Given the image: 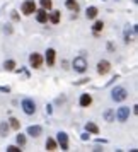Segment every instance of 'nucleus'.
Masks as SVG:
<instances>
[{
    "mask_svg": "<svg viewBox=\"0 0 138 152\" xmlns=\"http://www.w3.org/2000/svg\"><path fill=\"white\" fill-rule=\"evenodd\" d=\"M65 7L68 9V10H72V12H75V14L80 10V5H78L77 0H65Z\"/></svg>",
    "mask_w": 138,
    "mask_h": 152,
    "instance_id": "f3484780",
    "label": "nucleus"
},
{
    "mask_svg": "<svg viewBox=\"0 0 138 152\" xmlns=\"http://www.w3.org/2000/svg\"><path fill=\"white\" fill-rule=\"evenodd\" d=\"M46 151H49V152H53V151H56L58 149V144H56V140L55 138H51V137H48L46 138Z\"/></svg>",
    "mask_w": 138,
    "mask_h": 152,
    "instance_id": "6ab92c4d",
    "label": "nucleus"
},
{
    "mask_svg": "<svg viewBox=\"0 0 138 152\" xmlns=\"http://www.w3.org/2000/svg\"><path fill=\"white\" fill-rule=\"evenodd\" d=\"M60 19H62V12L60 10H51V12H48V21L51 24H58Z\"/></svg>",
    "mask_w": 138,
    "mask_h": 152,
    "instance_id": "2eb2a0df",
    "label": "nucleus"
},
{
    "mask_svg": "<svg viewBox=\"0 0 138 152\" xmlns=\"http://www.w3.org/2000/svg\"><path fill=\"white\" fill-rule=\"evenodd\" d=\"M53 113V106L51 104H46V115H51Z\"/></svg>",
    "mask_w": 138,
    "mask_h": 152,
    "instance_id": "7c9ffc66",
    "label": "nucleus"
},
{
    "mask_svg": "<svg viewBox=\"0 0 138 152\" xmlns=\"http://www.w3.org/2000/svg\"><path fill=\"white\" fill-rule=\"evenodd\" d=\"M9 130H10L9 123H7V121H2V123H0V137H7Z\"/></svg>",
    "mask_w": 138,
    "mask_h": 152,
    "instance_id": "4be33fe9",
    "label": "nucleus"
},
{
    "mask_svg": "<svg viewBox=\"0 0 138 152\" xmlns=\"http://www.w3.org/2000/svg\"><path fill=\"white\" fill-rule=\"evenodd\" d=\"M137 2H138V0H133V4H137Z\"/></svg>",
    "mask_w": 138,
    "mask_h": 152,
    "instance_id": "c9c22d12",
    "label": "nucleus"
},
{
    "mask_svg": "<svg viewBox=\"0 0 138 152\" xmlns=\"http://www.w3.org/2000/svg\"><path fill=\"white\" fill-rule=\"evenodd\" d=\"M12 19H14V21H19V14H17V10H12Z\"/></svg>",
    "mask_w": 138,
    "mask_h": 152,
    "instance_id": "2f4dec72",
    "label": "nucleus"
},
{
    "mask_svg": "<svg viewBox=\"0 0 138 152\" xmlns=\"http://www.w3.org/2000/svg\"><path fill=\"white\" fill-rule=\"evenodd\" d=\"M102 118H104V121L113 123V121H116V113H114V110H113V108H107V110H104Z\"/></svg>",
    "mask_w": 138,
    "mask_h": 152,
    "instance_id": "ddd939ff",
    "label": "nucleus"
},
{
    "mask_svg": "<svg viewBox=\"0 0 138 152\" xmlns=\"http://www.w3.org/2000/svg\"><path fill=\"white\" fill-rule=\"evenodd\" d=\"M107 50H111V51H114V45H113V43H107Z\"/></svg>",
    "mask_w": 138,
    "mask_h": 152,
    "instance_id": "72a5a7b5",
    "label": "nucleus"
},
{
    "mask_svg": "<svg viewBox=\"0 0 138 152\" xmlns=\"http://www.w3.org/2000/svg\"><path fill=\"white\" fill-rule=\"evenodd\" d=\"M102 2H106V0H102Z\"/></svg>",
    "mask_w": 138,
    "mask_h": 152,
    "instance_id": "e433bc0d",
    "label": "nucleus"
},
{
    "mask_svg": "<svg viewBox=\"0 0 138 152\" xmlns=\"http://www.w3.org/2000/svg\"><path fill=\"white\" fill-rule=\"evenodd\" d=\"M12 31H14V29H12V26H10V24H5V26H4V33L12 34Z\"/></svg>",
    "mask_w": 138,
    "mask_h": 152,
    "instance_id": "bb28decb",
    "label": "nucleus"
},
{
    "mask_svg": "<svg viewBox=\"0 0 138 152\" xmlns=\"http://www.w3.org/2000/svg\"><path fill=\"white\" fill-rule=\"evenodd\" d=\"M15 142H17V145H19V147H24V145H26V135L19 133V135L15 137Z\"/></svg>",
    "mask_w": 138,
    "mask_h": 152,
    "instance_id": "393cba45",
    "label": "nucleus"
},
{
    "mask_svg": "<svg viewBox=\"0 0 138 152\" xmlns=\"http://www.w3.org/2000/svg\"><path fill=\"white\" fill-rule=\"evenodd\" d=\"M0 92H5V94H9V92H10V87H9V86H0Z\"/></svg>",
    "mask_w": 138,
    "mask_h": 152,
    "instance_id": "c85d7f7f",
    "label": "nucleus"
},
{
    "mask_svg": "<svg viewBox=\"0 0 138 152\" xmlns=\"http://www.w3.org/2000/svg\"><path fill=\"white\" fill-rule=\"evenodd\" d=\"M55 140H56V144H58V147H60L62 151H68V135H67L65 132H58Z\"/></svg>",
    "mask_w": 138,
    "mask_h": 152,
    "instance_id": "0eeeda50",
    "label": "nucleus"
},
{
    "mask_svg": "<svg viewBox=\"0 0 138 152\" xmlns=\"http://www.w3.org/2000/svg\"><path fill=\"white\" fill-rule=\"evenodd\" d=\"M39 4H41V9H44V10H51V7H53L51 0H39Z\"/></svg>",
    "mask_w": 138,
    "mask_h": 152,
    "instance_id": "b1692460",
    "label": "nucleus"
},
{
    "mask_svg": "<svg viewBox=\"0 0 138 152\" xmlns=\"http://www.w3.org/2000/svg\"><path fill=\"white\" fill-rule=\"evenodd\" d=\"M80 138H82L84 142H87V140L90 138V133L89 132H84V133H80Z\"/></svg>",
    "mask_w": 138,
    "mask_h": 152,
    "instance_id": "cd10ccee",
    "label": "nucleus"
},
{
    "mask_svg": "<svg viewBox=\"0 0 138 152\" xmlns=\"http://www.w3.org/2000/svg\"><path fill=\"white\" fill-rule=\"evenodd\" d=\"M62 65H63V69H68V67H67V65H68V62H67V60H63Z\"/></svg>",
    "mask_w": 138,
    "mask_h": 152,
    "instance_id": "f704fd0d",
    "label": "nucleus"
},
{
    "mask_svg": "<svg viewBox=\"0 0 138 152\" xmlns=\"http://www.w3.org/2000/svg\"><path fill=\"white\" fill-rule=\"evenodd\" d=\"M72 67H73V70H75L77 74H85V70H87V60H85V56H75L72 60Z\"/></svg>",
    "mask_w": 138,
    "mask_h": 152,
    "instance_id": "f257e3e1",
    "label": "nucleus"
},
{
    "mask_svg": "<svg viewBox=\"0 0 138 152\" xmlns=\"http://www.w3.org/2000/svg\"><path fill=\"white\" fill-rule=\"evenodd\" d=\"M28 135H31L33 138H38L39 135H43V128L39 126V125H31V126H28Z\"/></svg>",
    "mask_w": 138,
    "mask_h": 152,
    "instance_id": "9b49d317",
    "label": "nucleus"
},
{
    "mask_svg": "<svg viewBox=\"0 0 138 152\" xmlns=\"http://www.w3.org/2000/svg\"><path fill=\"white\" fill-rule=\"evenodd\" d=\"M96 142H97V144H107V140H106V138H97Z\"/></svg>",
    "mask_w": 138,
    "mask_h": 152,
    "instance_id": "473e14b6",
    "label": "nucleus"
},
{
    "mask_svg": "<svg viewBox=\"0 0 138 152\" xmlns=\"http://www.w3.org/2000/svg\"><path fill=\"white\" fill-rule=\"evenodd\" d=\"M36 21L39 22V24H46L48 22V10H44V9H36Z\"/></svg>",
    "mask_w": 138,
    "mask_h": 152,
    "instance_id": "f8f14e48",
    "label": "nucleus"
},
{
    "mask_svg": "<svg viewBox=\"0 0 138 152\" xmlns=\"http://www.w3.org/2000/svg\"><path fill=\"white\" fill-rule=\"evenodd\" d=\"M78 104L82 106V108H89L90 104H92V96H90L89 92H84L80 99H78Z\"/></svg>",
    "mask_w": 138,
    "mask_h": 152,
    "instance_id": "4468645a",
    "label": "nucleus"
},
{
    "mask_svg": "<svg viewBox=\"0 0 138 152\" xmlns=\"http://www.w3.org/2000/svg\"><path fill=\"white\" fill-rule=\"evenodd\" d=\"M89 82V79H80V80H77L75 86H84V84H87Z\"/></svg>",
    "mask_w": 138,
    "mask_h": 152,
    "instance_id": "c756f323",
    "label": "nucleus"
},
{
    "mask_svg": "<svg viewBox=\"0 0 138 152\" xmlns=\"http://www.w3.org/2000/svg\"><path fill=\"white\" fill-rule=\"evenodd\" d=\"M111 72V63L107 60H99L97 62V74L99 75H106Z\"/></svg>",
    "mask_w": 138,
    "mask_h": 152,
    "instance_id": "6e6552de",
    "label": "nucleus"
},
{
    "mask_svg": "<svg viewBox=\"0 0 138 152\" xmlns=\"http://www.w3.org/2000/svg\"><path fill=\"white\" fill-rule=\"evenodd\" d=\"M4 69L7 70V72H14L15 70V62L14 60H5V62H4Z\"/></svg>",
    "mask_w": 138,
    "mask_h": 152,
    "instance_id": "5701e85b",
    "label": "nucleus"
},
{
    "mask_svg": "<svg viewBox=\"0 0 138 152\" xmlns=\"http://www.w3.org/2000/svg\"><path fill=\"white\" fill-rule=\"evenodd\" d=\"M114 113H116L118 121H119V123H124V121H128V118H130V115H131V110H130V106H121V108L114 110Z\"/></svg>",
    "mask_w": 138,
    "mask_h": 152,
    "instance_id": "39448f33",
    "label": "nucleus"
},
{
    "mask_svg": "<svg viewBox=\"0 0 138 152\" xmlns=\"http://www.w3.org/2000/svg\"><path fill=\"white\" fill-rule=\"evenodd\" d=\"M29 63L33 69H41L43 67V56L39 53H31L29 55Z\"/></svg>",
    "mask_w": 138,
    "mask_h": 152,
    "instance_id": "1a4fd4ad",
    "label": "nucleus"
},
{
    "mask_svg": "<svg viewBox=\"0 0 138 152\" xmlns=\"http://www.w3.org/2000/svg\"><path fill=\"white\" fill-rule=\"evenodd\" d=\"M85 132H89V133H92V135H99V126H97L94 121H87L85 123Z\"/></svg>",
    "mask_w": 138,
    "mask_h": 152,
    "instance_id": "a211bd4d",
    "label": "nucleus"
},
{
    "mask_svg": "<svg viewBox=\"0 0 138 152\" xmlns=\"http://www.w3.org/2000/svg\"><path fill=\"white\" fill-rule=\"evenodd\" d=\"M21 12L24 15H33L36 12V2L34 0H24L21 5Z\"/></svg>",
    "mask_w": 138,
    "mask_h": 152,
    "instance_id": "423d86ee",
    "label": "nucleus"
},
{
    "mask_svg": "<svg viewBox=\"0 0 138 152\" xmlns=\"http://www.w3.org/2000/svg\"><path fill=\"white\" fill-rule=\"evenodd\" d=\"M126 97H128V91L124 89V87H114L113 92H111V99L114 103H123Z\"/></svg>",
    "mask_w": 138,
    "mask_h": 152,
    "instance_id": "20e7f679",
    "label": "nucleus"
},
{
    "mask_svg": "<svg viewBox=\"0 0 138 152\" xmlns=\"http://www.w3.org/2000/svg\"><path fill=\"white\" fill-rule=\"evenodd\" d=\"M44 53H46V55H44L46 65H48V67H53V65H55V58H56V51L53 48H48Z\"/></svg>",
    "mask_w": 138,
    "mask_h": 152,
    "instance_id": "9d476101",
    "label": "nucleus"
},
{
    "mask_svg": "<svg viewBox=\"0 0 138 152\" xmlns=\"http://www.w3.org/2000/svg\"><path fill=\"white\" fill-rule=\"evenodd\" d=\"M97 14H99V9H97L96 5H90V7H87V10H85V17H87L89 21L96 19Z\"/></svg>",
    "mask_w": 138,
    "mask_h": 152,
    "instance_id": "dca6fc26",
    "label": "nucleus"
},
{
    "mask_svg": "<svg viewBox=\"0 0 138 152\" xmlns=\"http://www.w3.org/2000/svg\"><path fill=\"white\" fill-rule=\"evenodd\" d=\"M9 126H10V128H12V130H19V128H21V121H19V120H17V118H14V116H10L9 118Z\"/></svg>",
    "mask_w": 138,
    "mask_h": 152,
    "instance_id": "412c9836",
    "label": "nucleus"
},
{
    "mask_svg": "<svg viewBox=\"0 0 138 152\" xmlns=\"http://www.w3.org/2000/svg\"><path fill=\"white\" fill-rule=\"evenodd\" d=\"M123 39L126 45H130L137 39V26H130V24H126V28H124V33H123Z\"/></svg>",
    "mask_w": 138,
    "mask_h": 152,
    "instance_id": "7ed1b4c3",
    "label": "nucleus"
},
{
    "mask_svg": "<svg viewBox=\"0 0 138 152\" xmlns=\"http://www.w3.org/2000/svg\"><path fill=\"white\" fill-rule=\"evenodd\" d=\"M104 29V22L102 21H96L94 22V26H92V33H94V36H99V33H101V31H102Z\"/></svg>",
    "mask_w": 138,
    "mask_h": 152,
    "instance_id": "aec40b11",
    "label": "nucleus"
},
{
    "mask_svg": "<svg viewBox=\"0 0 138 152\" xmlns=\"http://www.w3.org/2000/svg\"><path fill=\"white\" fill-rule=\"evenodd\" d=\"M22 149L19 147V145H9L7 147V152H21Z\"/></svg>",
    "mask_w": 138,
    "mask_h": 152,
    "instance_id": "a878e982",
    "label": "nucleus"
},
{
    "mask_svg": "<svg viewBox=\"0 0 138 152\" xmlns=\"http://www.w3.org/2000/svg\"><path fill=\"white\" fill-rule=\"evenodd\" d=\"M21 108L22 111L26 113V115H34L36 113V103H34V99H31V97H24L21 101Z\"/></svg>",
    "mask_w": 138,
    "mask_h": 152,
    "instance_id": "f03ea898",
    "label": "nucleus"
}]
</instances>
